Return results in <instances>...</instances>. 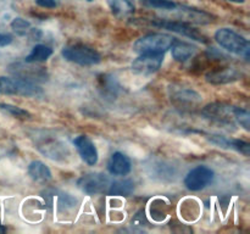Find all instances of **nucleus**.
Returning a JSON list of instances; mask_svg holds the SVG:
<instances>
[{
    "label": "nucleus",
    "instance_id": "nucleus-1",
    "mask_svg": "<svg viewBox=\"0 0 250 234\" xmlns=\"http://www.w3.org/2000/svg\"><path fill=\"white\" fill-rule=\"evenodd\" d=\"M32 138H33L34 145L38 149L39 153H42L50 160L66 161V158L70 156V149H68L67 144L61 140L59 136L50 134L49 132H36Z\"/></svg>",
    "mask_w": 250,
    "mask_h": 234
},
{
    "label": "nucleus",
    "instance_id": "nucleus-2",
    "mask_svg": "<svg viewBox=\"0 0 250 234\" xmlns=\"http://www.w3.org/2000/svg\"><path fill=\"white\" fill-rule=\"evenodd\" d=\"M141 24H148V26L156 27L160 29H166L168 32H173L180 36L187 37V38L192 39V40L199 41V43H208V38L204 34L200 33L197 28L192 26L190 23H186V22L178 21V20L173 19H166V17H161V19H141L139 20Z\"/></svg>",
    "mask_w": 250,
    "mask_h": 234
},
{
    "label": "nucleus",
    "instance_id": "nucleus-3",
    "mask_svg": "<svg viewBox=\"0 0 250 234\" xmlns=\"http://www.w3.org/2000/svg\"><path fill=\"white\" fill-rule=\"evenodd\" d=\"M214 38L222 49H225L229 53L234 54V55L243 56L244 58L249 60V40L239 33H237L236 31L231 28H220L216 31Z\"/></svg>",
    "mask_w": 250,
    "mask_h": 234
},
{
    "label": "nucleus",
    "instance_id": "nucleus-4",
    "mask_svg": "<svg viewBox=\"0 0 250 234\" xmlns=\"http://www.w3.org/2000/svg\"><path fill=\"white\" fill-rule=\"evenodd\" d=\"M0 94L19 95L24 98H39L43 95V89L37 83L22 79L19 77L0 76Z\"/></svg>",
    "mask_w": 250,
    "mask_h": 234
},
{
    "label": "nucleus",
    "instance_id": "nucleus-5",
    "mask_svg": "<svg viewBox=\"0 0 250 234\" xmlns=\"http://www.w3.org/2000/svg\"><path fill=\"white\" fill-rule=\"evenodd\" d=\"M176 40L167 33H149L134 41L133 50L138 54H165Z\"/></svg>",
    "mask_w": 250,
    "mask_h": 234
},
{
    "label": "nucleus",
    "instance_id": "nucleus-6",
    "mask_svg": "<svg viewBox=\"0 0 250 234\" xmlns=\"http://www.w3.org/2000/svg\"><path fill=\"white\" fill-rule=\"evenodd\" d=\"M61 55L65 60L80 66H94L102 61L100 54L95 49L84 44H71L63 46Z\"/></svg>",
    "mask_w": 250,
    "mask_h": 234
},
{
    "label": "nucleus",
    "instance_id": "nucleus-7",
    "mask_svg": "<svg viewBox=\"0 0 250 234\" xmlns=\"http://www.w3.org/2000/svg\"><path fill=\"white\" fill-rule=\"evenodd\" d=\"M168 94L172 104L182 110H194L202 102V95L193 88L181 84L168 87Z\"/></svg>",
    "mask_w": 250,
    "mask_h": 234
},
{
    "label": "nucleus",
    "instance_id": "nucleus-8",
    "mask_svg": "<svg viewBox=\"0 0 250 234\" xmlns=\"http://www.w3.org/2000/svg\"><path fill=\"white\" fill-rule=\"evenodd\" d=\"M234 112H236V106L225 102H211L202 110L204 118L227 127L236 124Z\"/></svg>",
    "mask_w": 250,
    "mask_h": 234
},
{
    "label": "nucleus",
    "instance_id": "nucleus-9",
    "mask_svg": "<svg viewBox=\"0 0 250 234\" xmlns=\"http://www.w3.org/2000/svg\"><path fill=\"white\" fill-rule=\"evenodd\" d=\"M7 71L15 77L29 80L33 83H43L48 80L49 75L46 70L42 66H36V63L26 62V61H16L9 65Z\"/></svg>",
    "mask_w": 250,
    "mask_h": 234
},
{
    "label": "nucleus",
    "instance_id": "nucleus-10",
    "mask_svg": "<svg viewBox=\"0 0 250 234\" xmlns=\"http://www.w3.org/2000/svg\"><path fill=\"white\" fill-rule=\"evenodd\" d=\"M165 12H171L173 20L186 22V23L195 24H209L214 21V16L204 10L195 9V7L187 6V5L178 4L172 10Z\"/></svg>",
    "mask_w": 250,
    "mask_h": 234
},
{
    "label": "nucleus",
    "instance_id": "nucleus-11",
    "mask_svg": "<svg viewBox=\"0 0 250 234\" xmlns=\"http://www.w3.org/2000/svg\"><path fill=\"white\" fill-rule=\"evenodd\" d=\"M215 172L210 167L200 165L190 170L185 178V185L190 192L205 189L214 182Z\"/></svg>",
    "mask_w": 250,
    "mask_h": 234
},
{
    "label": "nucleus",
    "instance_id": "nucleus-12",
    "mask_svg": "<svg viewBox=\"0 0 250 234\" xmlns=\"http://www.w3.org/2000/svg\"><path fill=\"white\" fill-rule=\"evenodd\" d=\"M164 62V54H139L132 62L131 70L134 75L150 76L160 70Z\"/></svg>",
    "mask_w": 250,
    "mask_h": 234
},
{
    "label": "nucleus",
    "instance_id": "nucleus-13",
    "mask_svg": "<svg viewBox=\"0 0 250 234\" xmlns=\"http://www.w3.org/2000/svg\"><path fill=\"white\" fill-rule=\"evenodd\" d=\"M77 185L85 194L94 195L107 190V188L110 185V179L104 173L92 172L87 173V175H83L77 180Z\"/></svg>",
    "mask_w": 250,
    "mask_h": 234
},
{
    "label": "nucleus",
    "instance_id": "nucleus-14",
    "mask_svg": "<svg viewBox=\"0 0 250 234\" xmlns=\"http://www.w3.org/2000/svg\"><path fill=\"white\" fill-rule=\"evenodd\" d=\"M44 201L48 204L50 209L59 210H70L77 205V199L71 194L61 192L59 189H48L43 193Z\"/></svg>",
    "mask_w": 250,
    "mask_h": 234
},
{
    "label": "nucleus",
    "instance_id": "nucleus-15",
    "mask_svg": "<svg viewBox=\"0 0 250 234\" xmlns=\"http://www.w3.org/2000/svg\"><path fill=\"white\" fill-rule=\"evenodd\" d=\"M73 145L77 150L78 155L81 156L83 161L87 165L94 166L99 160V154H98L97 146L93 143L92 139L87 136H78L73 139Z\"/></svg>",
    "mask_w": 250,
    "mask_h": 234
},
{
    "label": "nucleus",
    "instance_id": "nucleus-16",
    "mask_svg": "<svg viewBox=\"0 0 250 234\" xmlns=\"http://www.w3.org/2000/svg\"><path fill=\"white\" fill-rule=\"evenodd\" d=\"M205 138L211 144L220 146L224 149H232L238 153L243 154L244 156H249L250 144L248 141L241 140V139H232L227 136H220V134H205Z\"/></svg>",
    "mask_w": 250,
    "mask_h": 234
},
{
    "label": "nucleus",
    "instance_id": "nucleus-17",
    "mask_svg": "<svg viewBox=\"0 0 250 234\" xmlns=\"http://www.w3.org/2000/svg\"><path fill=\"white\" fill-rule=\"evenodd\" d=\"M242 78V73L233 67H224L219 70H212L205 75V79L208 83L214 85L229 84Z\"/></svg>",
    "mask_w": 250,
    "mask_h": 234
},
{
    "label": "nucleus",
    "instance_id": "nucleus-18",
    "mask_svg": "<svg viewBox=\"0 0 250 234\" xmlns=\"http://www.w3.org/2000/svg\"><path fill=\"white\" fill-rule=\"evenodd\" d=\"M132 170V162L127 155L124 153H114L110 156L107 161V171L110 175L117 176V177H124L127 176Z\"/></svg>",
    "mask_w": 250,
    "mask_h": 234
},
{
    "label": "nucleus",
    "instance_id": "nucleus-19",
    "mask_svg": "<svg viewBox=\"0 0 250 234\" xmlns=\"http://www.w3.org/2000/svg\"><path fill=\"white\" fill-rule=\"evenodd\" d=\"M27 172H28L29 177L37 183H42V184H45L49 180L51 179V171L48 166L44 162L39 160L32 161L28 165V168H27Z\"/></svg>",
    "mask_w": 250,
    "mask_h": 234
},
{
    "label": "nucleus",
    "instance_id": "nucleus-20",
    "mask_svg": "<svg viewBox=\"0 0 250 234\" xmlns=\"http://www.w3.org/2000/svg\"><path fill=\"white\" fill-rule=\"evenodd\" d=\"M170 49L172 50L173 58L178 62H186L189 58H192L198 51V48L193 44L180 40H176Z\"/></svg>",
    "mask_w": 250,
    "mask_h": 234
},
{
    "label": "nucleus",
    "instance_id": "nucleus-21",
    "mask_svg": "<svg viewBox=\"0 0 250 234\" xmlns=\"http://www.w3.org/2000/svg\"><path fill=\"white\" fill-rule=\"evenodd\" d=\"M134 190V182L132 179H120L110 182L107 192L114 196H129Z\"/></svg>",
    "mask_w": 250,
    "mask_h": 234
},
{
    "label": "nucleus",
    "instance_id": "nucleus-22",
    "mask_svg": "<svg viewBox=\"0 0 250 234\" xmlns=\"http://www.w3.org/2000/svg\"><path fill=\"white\" fill-rule=\"evenodd\" d=\"M112 14L117 17H126L134 12L133 0H106Z\"/></svg>",
    "mask_w": 250,
    "mask_h": 234
},
{
    "label": "nucleus",
    "instance_id": "nucleus-23",
    "mask_svg": "<svg viewBox=\"0 0 250 234\" xmlns=\"http://www.w3.org/2000/svg\"><path fill=\"white\" fill-rule=\"evenodd\" d=\"M51 55H53V49L49 48V46L46 45H43V44H38V45L34 46V48L32 49L31 53L24 58V61L31 63L44 62V61L48 60Z\"/></svg>",
    "mask_w": 250,
    "mask_h": 234
},
{
    "label": "nucleus",
    "instance_id": "nucleus-24",
    "mask_svg": "<svg viewBox=\"0 0 250 234\" xmlns=\"http://www.w3.org/2000/svg\"><path fill=\"white\" fill-rule=\"evenodd\" d=\"M0 111L4 112L7 116H11L17 119H28L31 118V114L27 110L22 109L20 106H15V105L7 104V102H1L0 104Z\"/></svg>",
    "mask_w": 250,
    "mask_h": 234
},
{
    "label": "nucleus",
    "instance_id": "nucleus-25",
    "mask_svg": "<svg viewBox=\"0 0 250 234\" xmlns=\"http://www.w3.org/2000/svg\"><path fill=\"white\" fill-rule=\"evenodd\" d=\"M100 89L103 90V94L109 95V97H116L120 90V84L116 78L112 76H103Z\"/></svg>",
    "mask_w": 250,
    "mask_h": 234
},
{
    "label": "nucleus",
    "instance_id": "nucleus-26",
    "mask_svg": "<svg viewBox=\"0 0 250 234\" xmlns=\"http://www.w3.org/2000/svg\"><path fill=\"white\" fill-rule=\"evenodd\" d=\"M10 26H11L12 31L20 37L31 36V33L34 29L31 27V23L27 20L22 19V17H15L11 21V23H10Z\"/></svg>",
    "mask_w": 250,
    "mask_h": 234
},
{
    "label": "nucleus",
    "instance_id": "nucleus-27",
    "mask_svg": "<svg viewBox=\"0 0 250 234\" xmlns=\"http://www.w3.org/2000/svg\"><path fill=\"white\" fill-rule=\"evenodd\" d=\"M139 1L143 2L146 6L153 7V9L156 10H161V11L172 10L177 5V2L173 1V0H139Z\"/></svg>",
    "mask_w": 250,
    "mask_h": 234
},
{
    "label": "nucleus",
    "instance_id": "nucleus-28",
    "mask_svg": "<svg viewBox=\"0 0 250 234\" xmlns=\"http://www.w3.org/2000/svg\"><path fill=\"white\" fill-rule=\"evenodd\" d=\"M234 118H236V123L243 127L246 131L250 129V115L249 111L242 107L236 106V112H234Z\"/></svg>",
    "mask_w": 250,
    "mask_h": 234
},
{
    "label": "nucleus",
    "instance_id": "nucleus-29",
    "mask_svg": "<svg viewBox=\"0 0 250 234\" xmlns=\"http://www.w3.org/2000/svg\"><path fill=\"white\" fill-rule=\"evenodd\" d=\"M150 167L158 168V172H156L155 177H159L160 179H166V178H172L175 176V171H173V167L171 165H166L165 162H158L154 163V166L151 165Z\"/></svg>",
    "mask_w": 250,
    "mask_h": 234
},
{
    "label": "nucleus",
    "instance_id": "nucleus-30",
    "mask_svg": "<svg viewBox=\"0 0 250 234\" xmlns=\"http://www.w3.org/2000/svg\"><path fill=\"white\" fill-rule=\"evenodd\" d=\"M37 5H39L41 7L44 9H54V7L58 6V2L56 0H36Z\"/></svg>",
    "mask_w": 250,
    "mask_h": 234
},
{
    "label": "nucleus",
    "instance_id": "nucleus-31",
    "mask_svg": "<svg viewBox=\"0 0 250 234\" xmlns=\"http://www.w3.org/2000/svg\"><path fill=\"white\" fill-rule=\"evenodd\" d=\"M14 40V37L11 34L6 33H0V48H4V46L10 45Z\"/></svg>",
    "mask_w": 250,
    "mask_h": 234
},
{
    "label": "nucleus",
    "instance_id": "nucleus-32",
    "mask_svg": "<svg viewBox=\"0 0 250 234\" xmlns=\"http://www.w3.org/2000/svg\"><path fill=\"white\" fill-rule=\"evenodd\" d=\"M225 1H231V2H237V4H243L246 0H225Z\"/></svg>",
    "mask_w": 250,
    "mask_h": 234
},
{
    "label": "nucleus",
    "instance_id": "nucleus-33",
    "mask_svg": "<svg viewBox=\"0 0 250 234\" xmlns=\"http://www.w3.org/2000/svg\"><path fill=\"white\" fill-rule=\"evenodd\" d=\"M4 231H5V228L1 226V223H0V232H4Z\"/></svg>",
    "mask_w": 250,
    "mask_h": 234
},
{
    "label": "nucleus",
    "instance_id": "nucleus-34",
    "mask_svg": "<svg viewBox=\"0 0 250 234\" xmlns=\"http://www.w3.org/2000/svg\"><path fill=\"white\" fill-rule=\"evenodd\" d=\"M87 1H93V0H87Z\"/></svg>",
    "mask_w": 250,
    "mask_h": 234
}]
</instances>
